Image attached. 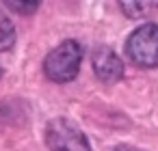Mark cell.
<instances>
[{"instance_id":"cell-4","label":"cell","mask_w":158,"mask_h":151,"mask_svg":"<svg viewBox=\"0 0 158 151\" xmlns=\"http://www.w3.org/2000/svg\"><path fill=\"white\" fill-rule=\"evenodd\" d=\"M93 71L102 82H117L123 76V63L110 48H98L93 52Z\"/></svg>"},{"instance_id":"cell-6","label":"cell","mask_w":158,"mask_h":151,"mask_svg":"<svg viewBox=\"0 0 158 151\" xmlns=\"http://www.w3.org/2000/svg\"><path fill=\"white\" fill-rule=\"evenodd\" d=\"M15 46V26L0 11V52H7Z\"/></svg>"},{"instance_id":"cell-7","label":"cell","mask_w":158,"mask_h":151,"mask_svg":"<svg viewBox=\"0 0 158 151\" xmlns=\"http://www.w3.org/2000/svg\"><path fill=\"white\" fill-rule=\"evenodd\" d=\"M11 11H15V13H22V15H31V13H35L37 9H39V0H7L5 2Z\"/></svg>"},{"instance_id":"cell-8","label":"cell","mask_w":158,"mask_h":151,"mask_svg":"<svg viewBox=\"0 0 158 151\" xmlns=\"http://www.w3.org/2000/svg\"><path fill=\"white\" fill-rule=\"evenodd\" d=\"M0 74H2V69H0Z\"/></svg>"},{"instance_id":"cell-2","label":"cell","mask_w":158,"mask_h":151,"mask_svg":"<svg viewBox=\"0 0 158 151\" xmlns=\"http://www.w3.org/2000/svg\"><path fill=\"white\" fill-rule=\"evenodd\" d=\"M126 54L141 69L158 67V24H141L134 28L126 41Z\"/></svg>"},{"instance_id":"cell-1","label":"cell","mask_w":158,"mask_h":151,"mask_svg":"<svg viewBox=\"0 0 158 151\" xmlns=\"http://www.w3.org/2000/svg\"><path fill=\"white\" fill-rule=\"evenodd\" d=\"M82 63V48L78 41L67 39L59 43L44 61V71L52 82H69L76 78Z\"/></svg>"},{"instance_id":"cell-3","label":"cell","mask_w":158,"mask_h":151,"mask_svg":"<svg viewBox=\"0 0 158 151\" xmlns=\"http://www.w3.org/2000/svg\"><path fill=\"white\" fill-rule=\"evenodd\" d=\"M46 145L50 151H93L82 129L67 119H52L48 123Z\"/></svg>"},{"instance_id":"cell-5","label":"cell","mask_w":158,"mask_h":151,"mask_svg":"<svg viewBox=\"0 0 158 151\" xmlns=\"http://www.w3.org/2000/svg\"><path fill=\"white\" fill-rule=\"evenodd\" d=\"M119 5L130 20H145L152 11L158 9V2H119Z\"/></svg>"}]
</instances>
